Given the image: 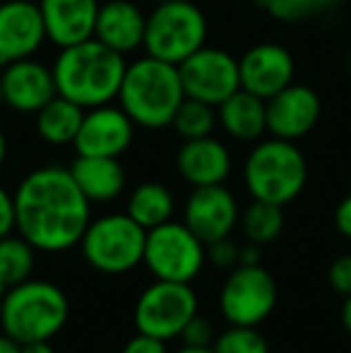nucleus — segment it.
Listing matches in <instances>:
<instances>
[{
	"label": "nucleus",
	"instance_id": "nucleus-23",
	"mask_svg": "<svg viewBox=\"0 0 351 353\" xmlns=\"http://www.w3.org/2000/svg\"><path fill=\"white\" fill-rule=\"evenodd\" d=\"M82 121H85V108L58 94L37 113V132L43 142L66 147L75 142Z\"/></svg>",
	"mask_w": 351,
	"mask_h": 353
},
{
	"label": "nucleus",
	"instance_id": "nucleus-36",
	"mask_svg": "<svg viewBox=\"0 0 351 353\" xmlns=\"http://www.w3.org/2000/svg\"><path fill=\"white\" fill-rule=\"evenodd\" d=\"M263 260V245L258 243H245L239 250V265H260Z\"/></svg>",
	"mask_w": 351,
	"mask_h": 353
},
{
	"label": "nucleus",
	"instance_id": "nucleus-25",
	"mask_svg": "<svg viewBox=\"0 0 351 353\" xmlns=\"http://www.w3.org/2000/svg\"><path fill=\"white\" fill-rule=\"evenodd\" d=\"M34 265H37V250L32 248V243L24 241L19 233L0 238V288L3 291L32 279Z\"/></svg>",
	"mask_w": 351,
	"mask_h": 353
},
{
	"label": "nucleus",
	"instance_id": "nucleus-1",
	"mask_svg": "<svg viewBox=\"0 0 351 353\" xmlns=\"http://www.w3.org/2000/svg\"><path fill=\"white\" fill-rule=\"evenodd\" d=\"M12 197L14 231L37 252L56 255L80 245L92 221V202L75 183L70 168H37L22 178Z\"/></svg>",
	"mask_w": 351,
	"mask_h": 353
},
{
	"label": "nucleus",
	"instance_id": "nucleus-27",
	"mask_svg": "<svg viewBox=\"0 0 351 353\" xmlns=\"http://www.w3.org/2000/svg\"><path fill=\"white\" fill-rule=\"evenodd\" d=\"M217 123H219V118H217L214 106L185 97L181 106H178L171 125L183 140H197V137L212 135Z\"/></svg>",
	"mask_w": 351,
	"mask_h": 353
},
{
	"label": "nucleus",
	"instance_id": "nucleus-7",
	"mask_svg": "<svg viewBox=\"0 0 351 353\" xmlns=\"http://www.w3.org/2000/svg\"><path fill=\"white\" fill-rule=\"evenodd\" d=\"M207 39V17L192 0H164L147 17V56L181 65Z\"/></svg>",
	"mask_w": 351,
	"mask_h": 353
},
{
	"label": "nucleus",
	"instance_id": "nucleus-37",
	"mask_svg": "<svg viewBox=\"0 0 351 353\" xmlns=\"http://www.w3.org/2000/svg\"><path fill=\"white\" fill-rule=\"evenodd\" d=\"M0 353H22V344H17L12 336L0 332Z\"/></svg>",
	"mask_w": 351,
	"mask_h": 353
},
{
	"label": "nucleus",
	"instance_id": "nucleus-29",
	"mask_svg": "<svg viewBox=\"0 0 351 353\" xmlns=\"http://www.w3.org/2000/svg\"><path fill=\"white\" fill-rule=\"evenodd\" d=\"M260 5L279 22H303V19L334 8L342 0H258Z\"/></svg>",
	"mask_w": 351,
	"mask_h": 353
},
{
	"label": "nucleus",
	"instance_id": "nucleus-6",
	"mask_svg": "<svg viewBox=\"0 0 351 353\" xmlns=\"http://www.w3.org/2000/svg\"><path fill=\"white\" fill-rule=\"evenodd\" d=\"M145 241V228L128 212H116L92 219L80 241V248L92 270L108 276H121L142 265Z\"/></svg>",
	"mask_w": 351,
	"mask_h": 353
},
{
	"label": "nucleus",
	"instance_id": "nucleus-35",
	"mask_svg": "<svg viewBox=\"0 0 351 353\" xmlns=\"http://www.w3.org/2000/svg\"><path fill=\"white\" fill-rule=\"evenodd\" d=\"M334 223H337V231L342 233L344 238H349V241H351V195H347L337 205V212H334Z\"/></svg>",
	"mask_w": 351,
	"mask_h": 353
},
{
	"label": "nucleus",
	"instance_id": "nucleus-31",
	"mask_svg": "<svg viewBox=\"0 0 351 353\" xmlns=\"http://www.w3.org/2000/svg\"><path fill=\"white\" fill-rule=\"evenodd\" d=\"M214 327H212L210 317L195 315L181 332V341L185 346H212L214 344Z\"/></svg>",
	"mask_w": 351,
	"mask_h": 353
},
{
	"label": "nucleus",
	"instance_id": "nucleus-42",
	"mask_svg": "<svg viewBox=\"0 0 351 353\" xmlns=\"http://www.w3.org/2000/svg\"><path fill=\"white\" fill-rule=\"evenodd\" d=\"M3 103H5L3 101V77H0V106H3Z\"/></svg>",
	"mask_w": 351,
	"mask_h": 353
},
{
	"label": "nucleus",
	"instance_id": "nucleus-20",
	"mask_svg": "<svg viewBox=\"0 0 351 353\" xmlns=\"http://www.w3.org/2000/svg\"><path fill=\"white\" fill-rule=\"evenodd\" d=\"M145 12L132 0H106L99 5L94 39L126 56L145 43Z\"/></svg>",
	"mask_w": 351,
	"mask_h": 353
},
{
	"label": "nucleus",
	"instance_id": "nucleus-34",
	"mask_svg": "<svg viewBox=\"0 0 351 353\" xmlns=\"http://www.w3.org/2000/svg\"><path fill=\"white\" fill-rule=\"evenodd\" d=\"M14 233V197L0 185V238Z\"/></svg>",
	"mask_w": 351,
	"mask_h": 353
},
{
	"label": "nucleus",
	"instance_id": "nucleus-32",
	"mask_svg": "<svg viewBox=\"0 0 351 353\" xmlns=\"http://www.w3.org/2000/svg\"><path fill=\"white\" fill-rule=\"evenodd\" d=\"M328 281L339 296H351V255H342L330 265Z\"/></svg>",
	"mask_w": 351,
	"mask_h": 353
},
{
	"label": "nucleus",
	"instance_id": "nucleus-5",
	"mask_svg": "<svg viewBox=\"0 0 351 353\" xmlns=\"http://www.w3.org/2000/svg\"><path fill=\"white\" fill-rule=\"evenodd\" d=\"M308 181V163L294 142L272 140L258 142L243 163V183L253 200L289 205L303 192Z\"/></svg>",
	"mask_w": 351,
	"mask_h": 353
},
{
	"label": "nucleus",
	"instance_id": "nucleus-24",
	"mask_svg": "<svg viewBox=\"0 0 351 353\" xmlns=\"http://www.w3.org/2000/svg\"><path fill=\"white\" fill-rule=\"evenodd\" d=\"M126 212L130 214L145 231H150V228H157L174 219V212H176L174 192H171L164 183L147 181L130 192Z\"/></svg>",
	"mask_w": 351,
	"mask_h": 353
},
{
	"label": "nucleus",
	"instance_id": "nucleus-38",
	"mask_svg": "<svg viewBox=\"0 0 351 353\" xmlns=\"http://www.w3.org/2000/svg\"><path fill=\"white\" fill-rule=\"evenodd\" d=\"M22 353H56L51 341H32V344H22Z\"/></svg>",
	"mask_w": 351,
	"mask_h": 353
},
{
	"label": "nucleus",
	"instance_id": "nucleus-11",
	"mask_svg": "<svg viewBox=\"0 0 351 353\" xmlns=\"http://www.w3.org/2000/svg\"><path fill=\"white\" fill-rule=\"evenodd\" d=\"M178 72L188 99H197L214 108L241 89L239 61L221 48L202 46L178 65Z\"/></svg>",
	"mask_w": 351,
	"mask_h": 353
},
{
	"label": "nucleus",
	"instance_id": "nucleus-3",
	"mask_svg": "<svg viewBox=\"0 0 351 353\" xmlns=\"http://www.w3.org/2000/svg\"><path fill=\"white\" fill-rule=\"evenodd\" d=\"M185 99L181 72L174 63L145 56L126 68L118 101L130 121L147 130H159L174 123L178 106Z\"/></svg>",
	"mask_w": 351,
	"mask_h": 353
},
{
	"label": "nucleus",
	"instance_id": "nucleus-2",
	"mask_svg": "<svg viewBox=\"0 0 351 353\" xmlns=\"http://www.w3.org/2000/svg\"><path fill=\"white\" fill-rule=\"evenodd\" d=\"M128 63L121 53L87 39L75 46L61 48L53 63V77L61 97L82 108H97L118 99Z\"/></svg>",
	"mask_w": 351,
	"mask_h": 353
},
{
	"label": "nucleus",
	"instance_id": "nucleus-16",
	"mask_svg": "<svg viewBox=\"0 0 351 353\" xmlns=\"http://www.w3.org/2000/svg\"><path fill=\"white\" fill-rule=\"evenodd\" d=\"M294 72L296 63L291 51L272 41L258 43L239 58L241 89L265 99V101L284 87H289L294 82Z\"/></svg>",
	"mask_w": 351,
	"mask_h": 353
},
{
	"label": "nucleus",
	"instance_id": "nucleus-39",
	"mask_svg": "<svg viewBox=\"0 0 351 353\" xmlns=\"http://www.w3.org/2000/svg\"><path fill=\"white\" fill-rule=\"evenodd\" d=\"M342 325L344 330L351 334V296L344 298V305H342Z\"/></svg>",
	"mask_w": 351,
	"mask_h": 353
},
{
	"label": "nucleus",
	"instance_id": "nucleus-15",
	"mask_svg": "<svg viewBox=\"0 0 351 353\" xmlns=\"http://www.w3.org/2000/svg\"><path fill=\"white\" fill-rule=\"evenodd\" d=\"M323 103L305 84H294L267 99V132L279 140L296 142L305 137L320 121Z\"/></svg>",
	"mask_w": 351,
	"mask_h": 353
},
{
	"label": "nucleus",
	"instance_id": "nucleus-18",
	"mask_svg": "<svg viewBox=\"0 0 351 353\" xmlns=\"http://www.w3.org/2000/svg\"><path fill=\"white\" fill-rule=\"evenodd\" d=\"M46 41L68 48L94 39L99 3L97 0H39Z\"/></svg>",
	"mask_w": 351,
	"mask_h": 353
},
{
	"label": "nucleus",
	"instance_id": "nucleus-17",
	"mask_svg": "<svg viewBox=\"0 0 351 353\" xmlns=\"http://www.w3.org/2000/svg\"><path fill=\"white\" fill-rule=\"evenodd\" d=\"M3 101L17 113H39L58 97L53 70L34 58L14 61L3 70Z\"/></svg>",
	"mask_w": 351,
	"mask_h": 353
},
{
	"label": "nucleus",
	"instance_id": "nucleus-28",
	"mask_svg": "<svg viewBox=\"0 0 351 353\" xmlns=\"http://www.w3.org/2000/svg\"><path fill=\"white\" fill-rule=\"evenodd\" d=\"M214 353H270L265 334L258 327L229 325L221 334L214 336Z\"/></svg>",
	"mask_w": 351,
	"mask_h": 353
},
{
	"label": "nucleus",
	"instance_id": "nucleus-22",
	"mask_svg": "<svg viewBox=\"0 0 351 353\" xmlns=\"http://www.w3.org/2000/svg\"><path fill=\"white\" fill-rule=\"evenodd\" d=\"M219 125L239 142H255L267 132V101L255 94L239 89L224 103H219Z\"/></svg>",
	"mask_w": 351,
	"mask_h": 353
},
{
	"label": "nucleus",
	"instance_id": "nucleus-10",
	"mask_svg": "<svg viewBox=\"0 0 351 353\" xmlns=\"http://www.w3.org/2000/svg\"><path fill=\"white\" fill-rule=\"evenodd\" d=\"M277 307V281L263 265H236L219 291L226 325L260 327Z\"/></svg>",
	"mask_w": 351,
	"mask_h": 353
},
{
	"label": "nucleus",
	"instance_id": "nucleus-21",
	"mask_svg": "<svg viewBox=\"0 0 351 353\" xmlns=\"http://www.w3.org/2000/svg\"><path fill=\"white\" fill-rule=\"evenodd\" d=\"M70 173L89 202H113L126 190V168L116 157H82L72 161Z\"/></svg>",
	"mask_w": 351,
	"mask_h": 353
},
{
	"label": "nucleus",
	"instance_id": "nucleus-40",
	"mask_svg": "<svg viewBox=\"0 0 351 353\" xmlns=\"http://www.w3.org/2000/svg\"><path fill=\"white\" fill-rule=\"evenodd\" d=\"M176 353H214V351H212V346H185L183 344V349H178Z\"/></svg>",
	"mask_w": 351,
	"mask_h": 353
},
{
	"label": "nucleus",
	"instance_id": "nucleus-14",
	"mask_svg": "<svg viewBox=\"0 0 351 353\" xmlns=\"http://www.w3.org/2000/svg\"><path fill=\"white\" fill-rule=\"evenodd\" d=\"M135 137V123L121 106L89 108L72 147L82 157H121Z\"/></svg>",
	"mask_w": 351,
	"mask_h": 353
},
{
	"label": "nucleus",
	"instance_id": "nucleus-43",
	"mask_svg": "<svg viewBox=\"0 0 351 353\" xmlns=\"http://www.w3.org/2000/svg\"><path fill=\"white\" fill-rule=\"evenodd\" d=\"M3 293H5V291L0 288V310H3Z\"/></svg>",
	"mask_w": 351,
	"mask_h": 353
},
{
	"label": "nucleus",
	"instance_id": "nucleus-4",
	"mask_svg": "<svg viewBox=\"0 0 351 353\" xmlns=\"http://www.w3.org/2000/svg\"><path fill=\"white\" fill-rule=\"evenodd\" d=\"M70 320V301L66 291L46 279H27L3 293L0 332L17 344L51 341Z\"/></svg>",
	"mask_w": 351,
	"mask_h": 353
},
{
	"label": "nucleus",
	"instance_id": "nucleus-26",
	"mask_svg": "<svg viewBox=\"0 0 351 353\" xmlns=\"http://www.w3.org/2000/svg\"><path fill=\"white\" fill-rule=\"evenodd\" d=\"M239 223L245 241L267 245V243L277 241L279 233L284 231V207L263 200H253L241 212Z\"/></svg>",
	"mask_w": 351,
	"mask_h": 353
},
{
	"label": "nucleus",
	"instance_id": "nucleus-30",
	"mask_svg": "<svg viewBox=\"0 0 351 353\" xmlns=\"http://www.w3.org/2000/svg\"><path fill=\"white\" fill-rule=\"evenodd\" d=\"M239 250H241V245L231 241V236L219 238V241L207 245V262H212L217 270L231 272L236 265H239Z\"/></svg>",
	"mask_w": 351,
	"mask_h": 353
},
{
	"label": "nucleus",
	"instance_id": "nucleus-19",
	"mask_svg": "<svg viewBox=\"0 0 351 353\" xmlns=\"http://www.w3.org/2000/svg\"><path fill=\"white\" fill-rule=\"evenodd\" d=\"M176 168L192 188L221 185L231 173V154L224 142L212 135L183 140V147L176 154Z\"/></svg>",
	"mask_w": 351,
	"mask_h": 353
},
{
	"label": "nucleus",
	"instance_id": "nucleus-41",
	"mask_svg": "<svg viewBox=\"0 0 351 353\" xmlns=\"http://www.w3.org/2000/svg\"><path fill=\"white\" fill-rule=\"evenodd\" d=\"M5 157H8V140H5V132L0 130V168L5 163Z\"/></svg>",
	"mask_w": 351,
	"mask_h": 353
},
{
	"label": "nucleus",
	"instance_id": "nucleus-13",
	"mask_svg": "<svg viewBox=\"0 0 351 353\" xmlns=\"http://www.w3.org/2000/svg\"><path fill=\"white\" fill-rule=\"evenodd\" d=\"M43 41L46 27L37 0L0 3V65L32 58Z\"/></svg>",
	"mask_w": 351,
	"mask_h": 353
},
{
	"label": "nucleus",
	"instance_id": "nucleus-8",
	"mask_svg": "<svg viewBox=\"0 0 351 353\" xmlns=\"http://www.w3.org/2000/svg\"><path fill=\"white\" fill-rule=\"evenodd\" d=\"M142 265L159 281L192 283L207 265V245L183 221H166L147 231Z\"/></svg>",
	"mask_w": 351,
	"mask_h": 353
},
{
	"label": "nucleus",
	"instance_id": "nucleus-33",
	"mask_svg": "<svg viewBox=\"0 0 351 353\" xmlns=\"http://www.w3.org/2000/svg\"><path fill=\"white\" fill-rule=\"evenodd\" d=\"M121 353H169V349H166V341L137 332L132 339H128V344L123 346Z\"/></svg>",
	"mask_w": 351,
	"mask_h": 353
},
{
	"label": "nucleus",
	"instance_id": "nucleus-9",
	"mask_svg": "<svg viewBox=\"0 0 351 353\" xmlns=\"http://www.w3.org/2000/svg\"><path fill=\"white\" fill-rule=\"evenodd\" d=\"M197 315V293L190 283L178 281H159L145 288L135 303V320L137 332L150 334L169 344L178 339L183 327Z\"/></svg>",
	"mask_w": 351,
	"mask_h": 353
},
{
	"label": "nucleus",
	"instance_id": "nucleus-12",
	"mask_svg": "<svg viewBox=\"0 0 351 353\" xmlns=\"http://www.w3.org/2000/svg\"><path fill=\"white\" fill-rule=\"evenodd\" d=\"M239 202L229 188L221 185H202L192 188L183 207V223L200 238L205 245L229 238L239 226Z\"/></svg>",
	"mask_w": 351,
	"mask_h": 353
}]
</instances>
